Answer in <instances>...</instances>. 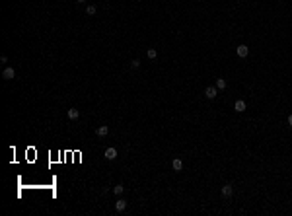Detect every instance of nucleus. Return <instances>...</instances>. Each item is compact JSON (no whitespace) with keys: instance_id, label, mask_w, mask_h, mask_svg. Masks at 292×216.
Here are the masks:
<instances>
[{"instance_id":"ddd939ff","label":"nucleus","mask_w":292,"mask_h":216,"mask_svg":"<svg viewBox=\"0 0 292 216\" xmlns=\"http://www.w3.org/2000/svg\"><path fill=\"white\" fill-rule=\"evenodd\" d=\"M216 88H218V90L226 88V80H224V78H218V80H216Z\"/></svg>"},{"instance_id":"9b49d317","label":"nucleus","mask_w":292,"mask_h":216,"mask_svg":"<svg viewBox=\"0 0 292 216\" xmlns=\"http://www.w3.org/2000/svg\"><path fill=\"white\" fill-rule=\"evenodd\" d=\"M146 55H148V59H150V60H154L156 57H158V51H156V49H148Z\"/></svg>"},{"instance_id":"423d86ee","label":"nucleus","mask_w":292,"mask_h":216,"mask_svg":"<svg viewBox=\"0 0 292 216\" xmlns=\"http://www.w3.org/2000/svg\"><path fill=\"white\" fill-rule=\"evenodd\" d=\"M171 168H174V171H181V169H183V160L175 158V160L171 162Z\"/></svg>"},{"instance_id":"f8f14e48","label":"nucleus","mask_w":292,"mask_h":216,"mask_svg":"<svg viewBox=\"0 0 292 216\" xmlns=\"http://www.w3.org/2000/svg\"><path fill=\"white\" fill-rule=\"evenodd\" d=\"M123 191H125V187H123V185H115V187H113V193L117 195V197H121Z\"/></svg>"},{"instance_id":"dca6fc26","label":"nucleus","mask_w":292,"mask_h":216,"mask_svg":"<svg viewBox=\"0 0 292 216\" xmlns=\"http://www.w3.org/2000/svg\"><path fill=\"white\" fill-rule=\"evenodd\" d=\"M288 125L292 127V115H288Z\"/></svg>"},{"instance_id":"f3484780","label":"nucleus","mask_w":292,"mask_h":216,"mask_svg":"<svg viewBox=\"0 0 292 216\" xmlns=\"http://www.w3.org/2000/svg\"><path fill=\"white\" fill-rule=\"evenodd\" d=\"M76 2H80V4H84V2H86V0H76Z\"/></svg>"},{"instance_id":"1a4fd4ad","label":"nucleus","mask_w":292,"mask_h":216,"mask_svg":"<svg viewBox=\"0 0 292 216\" xmlns=\"http://www.w3.org/2000/svg\"><path fill=\"white\" fill-rule=\"evenodd\" d=\"M68 119H70V121H76V119L78 117H80V111H78V109H68Z\"/></svg>"},{"instance_id":"20e7f679","label":"nucleus","mask_w":292,"mask_h":216,"mask_svg":"<svg viewBox=\"0 0 292 216\" xmlns=\"http://www.w3.org/2000/svg\"><path fill=\"white\" fill-rule=\"evenodd\" d=\"M115 158H117V150H115V148H105V160L113 162Z\"/></svg>"},{"instance_id":"2eb2a0df","label":"nucleus","mask_w":292,"mask_h":216,"mask_svg":"<svg viewBox=\"0 0 292 216\" xmlns=\"http://www.w3.org/2000/svg\"><path fill=\"white\" fill-rule=\"evenodd\" d=\"M131 66H133V68H138V66H140V60H131Z\"/></svg>"},{"instance_id":"4468645a","label":"nucleus","mask_w":292,"mask_h":216,"mask_svg":"<svg viewBox=\"0 0 292 216\" xmlns=\"http://www.w3.org/2000/svg\"><path fill=\"white\" fill-rule=\"evenodd\" d=\"M96 6H92V4H90V6L88 8H86V14H88V16H96Z\"/></svg>"},{"instance_id":"6e6552de","label":"nucleus","mask_w":292,"mask_h":216,"mask_svg":"<svg viewBox=\"0 0 292 216\" xmlns=\"http://www.w3.org/2000/svg\"><path fill=\"white\" fill-rule=\"evenodd\" d=\"M107 132H109L107 125H101V127L96 128V134H97V136H107Z\"/></svg>"},{"instance_id":"f03ea898","label":"nucleus","mask_w":292,"mask_h":216,"mask_svg":"<svg viewBox=\"0 0 292 216\" xmlns=\"http://www.w3.org/2000/svg\"><path fill=\"white\" fill-rule=\"evenodd\" d=\"M204 95H207L208 99H214L216 95H218V88H214V86H208V88L204 90Z\"/></svg>"},{"instance_id":"0eeeda50","label":"nucleus","mask_w":292,"mask_h":216,"mask_svg":"<svg viewBox=\"0 0 292 216\" xmlns=\"http://www.w3.org/2000/svg\"><path fill=\"white\" fill-rule=\"evenodd\" d=\"M247 55H249V47H245V45H240V47H238V57L245 59Z\"/></svg>"},{"instance_id":"9d476101","label":"nucleus","mask_w":292,"mask_h":216,"mask_svg":"<svg viewBox=\"0 0 292 216\" xmlns=\"http://www.w3.org/2000/svg\"><path fill=\"white\" fill-rule=\"evenodd\" d=\"M232 193H234L232 185H224V187H222V195H224V197H230Z\"/></svg>"},{"instance_id":"39448f33","label":"nucleus","mask_w":292,"mask_h":216,"mask_svg":"<svg viewBox=\"0 0 292 216\" xmlns=\"http://www.w3.org/2000/svg\"><path fill=\"white\" fill-rule=\"evenodd\" d=\"M234 109H236L238 113H244V111H245V101H244V99H238V101L234 103Z\"/></svg>"},{"instance_id":"7ed1b4c3","label":"nucleus","mask_w":292,"mask_h":216,"mask_svg":"<svg viewBox=\"0 0 292 216\" xmlns=\"http://www.w3.org/2000/svg\"><path fill=\"white\" fill-rule=\"evenodd\" d=\"M125 208H127V201H125V199H117V202H115V210H117V212H125Z\"/></svg>"},{"instance_id":"f257e3e1","label":"nucleus","mask_w":292,"mask_h":216,"mask_svg":"<svg viewBox=\"0 0 292 216\" xmlns=\"http://www.w3.org/2000/svg\"><path fill=\"white\" fill-rule=\"evenodd\" d=\"M2 78H4V80H12V78H16V70L12 68V66H8V68H4V72H2Z\"/></svg>"}]
</instances>
